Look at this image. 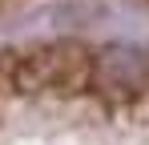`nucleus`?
<instances>
[{"mask_svg":"<svg viewBox=\"0 0 149 145\" xmlns=\"http://www.w3.org/2000/svg\"><path fill=\"white\" fill-rule=\"evenodd\" d=\"M12 81L24 93H77V89L93 85V52L73 40L36 45L16 56Z\"/></svg>","mask_w":149,"mask_h":145,"instance_id":"f257e3e1","label":"nucleus"},{"mask_svg":"<svg viewBox=\"0 0 149 145\" xmlns=\"http://www.w3.org/2000/svg\"><path fill=\"white\" fill-rule=\"evenodd\" d=\"M93 85L113 101H137L149 93V45L113 40L93 52Z\"/></svg>","mask_w":149,"mask_h":145,"instance_id":"f03ea898","label":"nucleus"},{"mask_svg":"<svg viewBox=\"0 0 149 145\" xmlns=\"http://www.w3.org/2000/svg\"><path fill=\"white\" fill-rule=\"evenodd\" d=\"M137 4H149V0H137Z\"/></svg>","mask_w":149,"mask_h":145,"instance_id":"7ed1b4c3","label":"nucleus"}]
</instances>
